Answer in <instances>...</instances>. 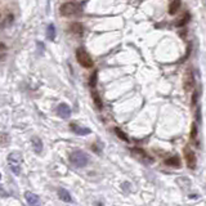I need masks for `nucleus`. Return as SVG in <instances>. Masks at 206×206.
Masks as SVG:
<instances>
[{
  "mask_svg": "<svg viewBox=\"0 0 206 206\" xmlns=\"http://www.w3.org/2000/svg\"><path fill=\"white\" fill-rule=\"evenodd\" d=\"M76 59L77 62L80 63V66H83L84 68H91L94 66V62H93V58L90 57V54L88 53V50L85 48L80 46L76 49Z\"/></svg>",
  "mask_w": 206,
  "mask_h": 206,
  "instance_id": "1",
  "label": "nucleus"
},
{
  "mask_svg": "<svg viewBox=\"0 0 206 206\" xmlns=\"http://www.w3.org/2000/svg\"><path fill=\"white\" fill-rule=\"evenodd\" d=\"M70 162H71L74 166H76V167H84V166L88 165L89 156L86 155L85 152H83V151L76 149V151H74V152H71V155H70Z\"/></svg>",
  "mask_w": 206,
  "mask_h": 206,
  "instance_id": "2",
  "label": "nucleus"
},
{
  "mask_svg": "<svg viewBox=\"0 0 206 206\" xmlns=\"http://www.w3.org/2000/svg\"><path fill=\"white\" fill-rule=\"evenodd\" d=\"M80 10V7L77 3L75 2H66L61 5V8H59V13L63 17H71V15H75L77 14V12Z\"/></svg>",
  "mask_w": 206,
  "mask_h": 206,
  "instance_id": "3",
  "label": "nucleus"
},
{
  "mask_svg": "<svg viewBox=\"0 0 206 206\" xmlns=\"http://www.w3.org/2000/svg\"><path fill=\"white\" fill-rule=\"evenodd\" d=\"M8 162H9V167L14 174H19L21 173V162H22V155L18 152H12L8 156Z\"/></svg>",
  "mask_w": 206,
  "mask_h": 206,
  "instance_id": "4",
  "label": "nucleus"
},
{
  "mask_svg": "<svg viewBox=\"0 0 206 206\" xmlns=\"http://www.w3.org/2000/svg\"><path fill=\"white\" fill-rule=\"evenodd\" d=\"M196 85V80H194V75H193V70L188 68L186 74H184V79H183V89L186 93H191L194 89Z\"/></svg>",
  "mask_w": 206,
  "mask_h": 206,
  "instance_id": "5",
  "label": "nucleus"
},
{
  "mask_svg": "<svg viewBox=\"0 0 206 206\" xmlns=\"http://www.w3.org/2000/svg\"><path fill=\"white\" fill-rule=\"evenodd\" d=\"M183 153H184V160H186V164L189 169H196L197 166V159H196V153L191 149L189 146H186L183 149Z\"/></svg>",
  "mask_w": 206,
  "mask_h": 206,
  "instance_id": "6",
  "label": "nucleus"
},
{
  "mask_svg": "<svg viewBox=\"0 0 206 206\" xmlns=\"http://www.w3.org/2000/svg\"><path fill=\"white\" fill-rule=\"evenodd\" d=\"M57 112L58 115L63 117V118H67L70 115H71V108H70L66 103H62V105H59L58 108H57Z\"/></svg>",
  "mask_w": 206,
  "mask_h": 206,
  "instance_id": "7",
  "label": "nucleus"
},
{
  "mask_svg": "<svg viewBox=\"0 0 206 206\" xmlns=\"http://www.w3.org/2000/svg\"><path fill=\"white\" fill-rule=\"evenodd\" d=\"M180 7H182L180 0H173V2L170 3V5H169V14H171V15L177 14L178 12H179Z\"/></svg>",
  "mask_w": 206,
  "mask_h": 206,
  "instance_id": "8",
  "label": "nucleus"
},
{
  "mask_svg": "<svg viewBox=\"0 0 206 206\" xmlns=\"http://www.w3.org/2000/svg\"><path fill=\"white\" fill-rule=\"evenodd\" d=\"M25 198H26V201L29 205H36V204H39V196L35 193H32L30 191H27L25 193Z\"/></svg>",
  "mask_w": 206,
  "mask_h": 206,
  "instance_id": "9",
  "label": "nucleus"
},
{
  "mask_svg": "<svg viewBox=\"0 0 206 206\" xmlns=\"http://www.w3.org/2000/svg\"><path fill=\"white\" fill-rule=\"evenodd\" d=\"M191 142L194 143L196 146H198V129H197V124L193 122L191 126Z\"/></svg>",
  "mask_w": 206,
  "mask_h": 206,
  "instance_id": "10",
  "label": "nucleus"
},
{
  "mask_svg": "<svg viewBox=\"0 0 206 206\" xmlns=\"http://www.w3.org/2000/svg\"><path fill=\"white\" fill-rule=\"evenodd\" d=\"M165 165L171 167H180V159L178 156H170L169 159L165 160Z\"/></svg>",
  "mask_w": 206,
  "mask_h": 206,
  "instance_id": "11",
  "label": "nucleus"
},
{
  "mask_svg": "<svg viewBox=\"0 0 206 206\" xmlns=\"http://www.w3.org/2000/svg\"><path fill=\"white\" fill-rule=\"evenodd\" d=\"M70 31H71L72 34H75V35H83L84 27L79 22H72L71 25H70Z\"/></svg>",
  "mask_w": 206,
  "mask_h": 206,
  "instance_id": "12",
  "label": "nucleus"
},
{
  "mask_svg": "<svg viewBox=\"0 0 206 206\" xmlns=\"http://www.w3.org/2000/svg\"><path fill=\"white\" fill-rule=\"evenodd\" d=\"M71 130H72V132H75L76 134H79V135H85V134H89V133H90V129H88V128H81V126L76 125V124H71Z\"/></svg>",
  "mask_w": 206,
  "mask_h": 206,
  "instance_id": "13",
  "label": "nucleus"
},
{
  "mask_svg": "<svg viewBox=\"0 0 206 206\" xmlns=\"http://www.w3.org/2000/svg\"><path fill=\"white\" fill-rule=\"evenodd\" d=\"M58 194H59V197H61L63 201H66V202H71L72 201V197H71V194H70V192L67 191V189L59 188L58 189Z\"/></svg>",
  "mask_w": 206,
  "mask_h": 206,
  "instance_id": "14",
  "label": "nucleus"
},
{
  "mask_svg": "<svg viewBox=\"0 0 206 206\" xmlns=\"http://www.w3.org/2000/svg\"><path fill=\"white\" fill-rule=\"evenodd\" d=\"M32 144H34V151L36 153H41V151H43V142L37 138V137H34L32 138Z\"/></svg>",
  "mask_w": 206,
  "mask_h": 206,
  "instance_id": "15",
  "label": "nucleus"
},
{
  "mask_svg": "<svg viewBox=\"0 0 206 206\" xmlns=\"http://www.w3.org/2000/svg\"><path fill=\"white\" fill-rule=\"evenodd\" d=\"M46 37L49 40H54V37H56V27H54L53 23L48 25L46 27Z\"/></svg>",
  "mask_w": 206,
  "mask_h": 206,
  "instance_id": "16",
  "label": "nucleus"
},
{
  "mask_svg": "<svg viewBox=\"0 0 206 206\" xmlns=\"http://www.w3.org/2000/svg\"><path fill=\"white\" fill-rule=\"evenodd\" d=\"M189 18H191V15H189V13H184V14L182 15V17H180V18L175 22V26H177V27H182V26H184V25H186V23L188 22V21H189Z\"/></svg>",
  "mask_w": 206,
  "mask_h": 206,
  "instance_id": "17",
  "label": "nucleus"
},
{
  "mask_svg": "<svg viewBox=\"0 0 206 206\" xmlns=\"http://www.w3.org/2000/svg\"><path fill=\"white\" fill-rule=\"evenodd\" d=\"M91 98H93V101H94V103H95V106L101 110V108H102V101H101L99 94L97 93V91H91Z\"/></svg>",
  "mask_w": 206,
  "mask_h": 206,
  "instance_id": "18",
  "label": "nucleus"
},
{
  "mask_svg": "<svg viewBox=\"0 0 206 206\" xmlns=\"http://www.w3.org/2000/svg\"><path fill=\"white\" fill-rule=\"evenodd\" d=\"M115 133L117 134V137L120 138L121 140H124V142H129V138H128V135L122 132V130L120 128H115Z\"/></svg>",
  "mask_w": 206,
  "mask_h": 206,
  "instance_id": "19",
  "label": "nucleus"
},
{
  "mask_svg": "<svg viewBox=\"0 0 206 206\" xmlns=\"http://www.w3.org/2000/svg\"><path fill=\"white\" fill-rule=\"evenodd\" d=\"M0 49H2V62H4L5 61V56H7V48H5V44L4 43H2V44H0Z\"/></svg>",
  "mask_w": 206,
  "mask_h": 206,
  "instance_id": "20",
  "label": "nucleus"
},
{
  "mask_svg": "<svg viewBox=\"0 0 206 206\" xmlns=\"http://www.w3.org/2000/svg\"><path fill=\"white\" fill-rule=\"evenodd\" d=\"M89 84H90V86H94L97 85V72H93V75L90 76V79H89Z\"/></svg>",
  "mask_w": 206,
  "mask_h": 206,
  "instance_id": "21",
  "label": "nucleus"
},
{
  "mask_svg": "<svg viewBox=\"0 0 206 206\" xmlns=\"http://www.w3.org/2000/svg\"><path fill=\"white\" fill-rule=\"evenodd\" d=\"M134 151H135V152H137V153H139L140 156H142V157H143V159H147V160H151V159H149V157H148V155H147V153H146V152H143V151H142V149H139V148H135Z\"/></svg>",
  "mask_w": 206,
  "mask_h": 206,
  "instance_id": "22",
  "label": "nucleus"
},
{
  "mask_svg": "<svg viewBox=\"0 0 206 206\" xmlns=\"http://www.w3.org/2000/svg\"><path fill=\"white\" fill-rule=\"evenodd\" d=\"M197 98H198V93L197 91H193V95H192V106L193 107L197 105Z\"/></svg>",
  "mask_w": 206,
  "mask_h": 206,
  "instance_id": "23",
  "label": "nucleus"
}]
</instances>
